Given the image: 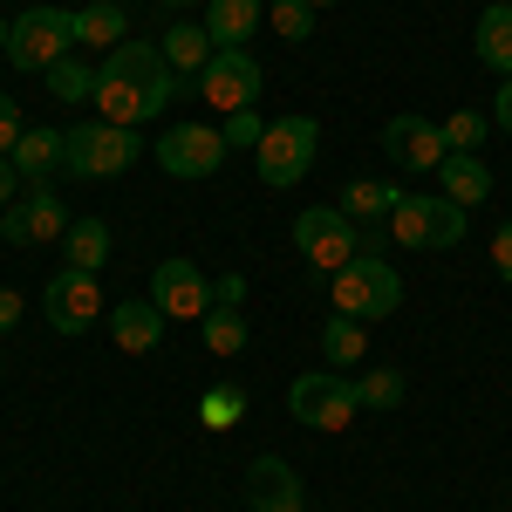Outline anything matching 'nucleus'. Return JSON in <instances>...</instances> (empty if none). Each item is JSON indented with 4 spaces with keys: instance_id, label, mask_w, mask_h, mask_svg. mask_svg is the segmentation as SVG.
Returning <instances> with one entry per match:
<instances>
[{
    "instance_id": "f704fd0d",
    "label": "nucleus",
    "mask_w": 512,
    "mask_h": 512,
    "mask_svg": "<svg viewBox=\"0 0 512 512\" xmlns=\"http://www.w3.org/2000/svg\"><path fill=\"white\" fill-rule=\"evenodd\" d=\"M492 267H499V280H512V219L499 226V239H492Z\"/></svg>"
},
{
    "instance_id": "f03ea898",
    "label": "nucleus",
    "mask_w": 512,
    "mask_h": 512,
    "mask_svg": "<svg viewBox=\"0 0 512 512\" xmlns=\"http://www.w3.org/2000/svg\"><path fill=\"white\" fill-rule=\"evenodd\" d=\"M62 55H76V14L69 7H21V21H7V62L21 76H48Z\"/></svg>"
},
{
    "instance_id": "f3484780",
    "label": "nucleus",
    "mask_w": 512,
    "mask_h": 512,
    "mask_svg": "<svg viewBox=\"0 0 512 512\" xmlns=\"http://www.w3.org/2000/svg\"><path fill=\"white\" fill-rule=\"evenodd\" d=\"M14 158V171L28 178V185H55V171H69V137L62 130H21V144L7 151Z\"/></svg>"
},
{
    "instance_id": "4c0bfd02",
    "label": "nucleus",
    "mask_w": 512,
    "mask_h": 512,
    "mask_svg": "<svg viewBox=\"0 0 512 512\" xmlns=\"http://www.w3.org/2000/svg\"><path fill=\"white\" fill-rule=\"evenodd\" d=\"M14 321H21V294H7V287H0V335H7Z\"/></svg>"
},
{
    "instance_id": "ddd939ff",
    "label": "nucleus",
    "mask_w": 512,
    "mask_h": 512,
    "mask_svg": "<svg viewBox=\"0 0 512 512\" xmlns=\"http://www.w3.org/2000/svg\"><path fill=\"white\" fill-rule=\"evenodd\" d=\"M151 301L171 321H205L212 315V280L198 274L192 260H158L151 267Z\"/></svg>"
},
{
    "instance_id": "412c9836",
    "label": "nucleus",
    "mask_w": 512,
    "mask_h": 512,
    "mask_svg": "<svg viewBox=\"0 0 512 512\" xmlns=\"http://www.w3.org/2000/svg\"><path fill=\"white\" fill-rule=\"evenodd\" d=\"M437 178H444V198H458L465 212L492 198V171H485V164H478L472 151H451V158L437 164Z\"/></svg>"
},
{
    "instance_id": "58836bf2",
    "label": "nucleus",
    "mask_w": 512,
    "mask_h": 512,
    "mask_svg": "<svg viewBox=\"0 0 512 512\" xmlns=\"http://www.w3.org/2000/svg\"><path fill=\"white\" fill-rule=\"evenodd\" d=\"M164 7H178V14H185V7H192V0H164Z\"/></svg>"
},
{
    "instance_id": "2f4dec72",
    "label": "nucleus",
    "mask_w": 512,
    "mask_h": 512,
    "mask_svg": "<svg viewBox=\"0 0 512 512\" xmlns=\"http://www.w3.org/2000/svg\"><path fill=\"white\" fill-rule=\"evenodd\" d=\"M219 137H226V151H260V137H267V123H260V110H233Z\"/></svg>"
},
{
    "instance_id": "a211bd4d",
    "label": "nucleus",
    "mask_w": 512,
    "mask_h": 512,
    "mask_svg": "<svg viewBox=\"0 0 512 512\" xmlns=\"http://www.w3.org/2000/svg\"><path fill=\"white\" fill-rule=\"evenodd\" d=\"M158 48H164V62H171V76L185 82V76H205V62H212V35H205V21H171L158 35Z\"/></svg>"
},
{
    "instance_id": "9b49d317",
    "label": "nucleus",
    "mask_w": 512,
    "mask_h": 512,
    "mask_svg": "<svg viewBox=\"0 0 512 512\" xmlns=\"http://www.w3.org/2000/svg\"><path fill=\"white\" fill-rule=\"evenodd\" d=\"M69 233V198L55 192V185H35L28 198H14L7 212H0V239L7 246H48V239Z\"/></svg>"
},
{
    "instance_id": "423d86ee",
    "label": "nucleus",
    "mask_w": 512,
    "mask_h": 512,
    "mask_svg": "<svg viewBox=\"0 0 512 512\" xmlns=\"http://www.w3.org/2000/svg\"><path fill=\"white\" fill-rule=\"evenodd\" d=\"M287 410H294V424H308V431H349L362 396H355V383L342 369H308V376H294Z\"/></svg>"
},
{
    "instance_id": "79ce46f5",
    "label": "nucleus",
    "mask_w": 512,
    "mask_h": 512,
    "mask_svg": "<svg viewBox=\"0 0 512 512\" xmlns=\"http://www.w3.org/2000/svg\"><path fill=\"white\" fill-rule=\"evenodd\" d=\"M117 7H137V0H117Z\"/></svg>"
},
{
    "instance_id": "1a4fd4ad",
    "label": "nucleus",
    "mask_w": 512,
    "mask_h": 512,
    "mask_svg": "<svg viewBox=\"0 0 512 512\" xmlns=\"http://www.w3.org/2000/svg\"><path fill=\"white\" fill-rule=\"evenodd\" d=\"M41 315H48V328H55V335H89L96 321L110 315V301H103L96 274H76V267H62V274L41 287Z\"/></svg>"
},
{
    "instance_id": "f257e3e1",
    "label": "nucleus",
    "mask_w": 512,
    "mask_h": 512,
    "mask_svg": "<svg viewBox=\"0 0 512 512\" xmlns=\"http://www.w3.org/2000/svg\"><path fill=\"white\" fill-rule=\"evenodd\" d=\"M171 96H178V76H171L158 41H117L103 55V69H96V110H103V123L137 130V123L164 117Z\"/></svg>"
},
{
    "instance_id": "0eeeda50",
    "label": "nucleus",
    "mask_w": 512,
    "mask_h": 512,
    "mask_svg": "<svg viewBox=\"0 0 512 512\" xmlns=\"http://www.w3.org/2000/svg\"><path fill=\"white\" fill-rule=\"evenodd\" d=\"M69 137V178H117L137 164V130H123V123H76V130H62Z\"/></svg>"
},
{
    "instance_id": "7ed1b4c3",
    "label": "nucleus",
    "mask_w": 512,
    "mask_h": 512,
    "mask_svg": "<svg viewBox=\"0 0 512 512\" xmlns=\"http://www.w3.org/2000/svg\"><path fill=\"white\" fill-rule=\"evenodd\" d=\"M465 205L458 198H444V192H403L396 198V212H390V239H403L410 253H451L458 239H465Z\"/></svg>"
},
{
    "instance_id": "e433bc0d",
    "label": "nucleus",
    "mask_w": 512,
    "mask_h": 512,
    "mask_svg": "<svg viewBox=\"0 0 512 512\" xmlns=\"http://www.w3.org/2000/svg\"><path fill=\"white\" fill-rule=\"evenodd\" d=\"M21 198V171H14V158H0V205H14Z\"/></svg>"
},
{
    "instance_id": "72a5a7b5",
    "label": "nucleus",
    "mask_w": 512,
    "mask_h": 512,
    "mask_svg": "<svg viewBox=\"0 0 512 512\" xmlns=\"http://www.w3.org/2000/svg\"><path fill=\"white\" fill-rule=\"evenodd\" d=\"M212 308H246V274L212 280Z\"/></svg>"
},
{
    "instance_id": "aec40b11",
    "label": "nucleus",
    "mask_w": 512,
    "mask_h": 512,
    "mask_svg": "<svg viewBox=\"0 0 512 512\" xmlns=\"http://www.w3.org/2000/svg\"><path fill=\"white\" fill-rule=\"evenodd\" d=\"M253 28H260V0H205V35H212V48H246Z\"/></svg>"
},
{
    "instance_id": "bb28decb",
    "label": "nucleus",
    "mask_w": 512,
    "mask_h": 512,
    "mask_svg": "<svg viewBox=\"0 0 512 512\" xmlns=\"http://www.w3.org/2000/svg\"><path fill=\"white\" fill-rule=\"evenodd\" d=\"M396 185H376V178H355L349 192H342V205H349V219H390L396 212Z\"/></svg>"
},
{
    "instance_id": "9d476101",
    "label": "nucleus",
    "mask_w": 512,
    "mask_h": 512,
    "mask_svg": "<svg viewBox=\"0 0 512 512\" xmlns=\"http://www.w3.org/2000/svg\"><path fill=\"white\" fill-rule=\"evenodd\" d=\"M198 96L212 103V110H253L260 103V62H253V48H212V62H205V76H198Z\"/></svg>"
},
{
    "instance_id": "6e6552de",
    "label": "nucleus",
    "mask_w": 512,
    "mask_h": 512,
    "mask_svg": "<svg viewBox=\"0 0 512 512\" xmlns=\"http://www.w3.org/2000/svg\"><path fill=\"white\" fill-rule=\"evenodd\" d=\"M294 246H301V260L321 267V274H342L355 253H362V239H355V219L342 205H308L301 219H294Z\"/></svg>"
},
{
    "instance_id": "c03bdc74",
    "label": "nucleus",
    "mask_w": 512,
    "mask_h": 512,
    "mask_svg": "<svg viewBox=\"0 0 512 512\" xmlns=\"http://www.w3.org/2000/svg\"><path fill=\"white\" fill-rule=\"evenodd\" d=\"M0 369H7V362H0Z\"/></svg>"
},
{
    "instance_id": "cd10ccee",
    "label": "nucleus",
    "mask_w": 512,
    "mask_h": 512,
    "mask_svg": "<svg viewBox=\"0 0 512 512\" xmlns=\"http://www.w3.org/2000/svg\"><path fill=\"white\" fill-rule=\"evenodd\" d=\"M239 417H246V390H233V383L205 390V403H198V424H205V431H233Z\"/></svg>"
},
{
    "instance_id": "393cba45",
    "label": "nucleus",
    "mask_w": 512,
    "mask_h": 512,
    "mask_svg": "<svg viewBox=\"0 0 512 512\" xmlns=\"http://www.w3.org/2000/svg\"><path fill=\"white\" fill-rule=\"evenodd\" d=\"M48 96H55V103H96V69L76 62V55H62V62L48 69Z\"/></svg>"
},
{
    "instance_id": "5701e85b",
    "label": "nucleus",
    "mask_w": 512,
    "mask_h": 512,
    "mask_svg": "<svg viewBox=\"0 0 512 512\" xmlns=\"http://www.w3.org/2000/svg\"><path fill=\"white\" fill-rule=\"evenodd\" d=\"M362 355H369V321L335 315L328 328H321V362H328V369H355Z\"/></svg>"
},
{
    "instance_id": "4468645a",
    "label": "nucleus",
    "mask_w": 512,
    "mask_h": 512,
    "mask_svg": "<svg viewBox=\"0 0 512 512\" xmlns=\"http://www.w3.org/2000/svg\"><path fill=\"white\" fill-rule=\"evenodd\" d=\"M383 158L403 171H437L451 151H444V130L431 117H390L383 123Z\"/></svg>"
},
{
    "instance_id": "6ab92c4d",
    "label": "nucleus",
    "mask_w": 512,
    "mask_h": 512,
    "mask_svg": "<svg viewBox=\"0 0 512 512\" xmlns=\"http://www.w3.org/2000/svg\"><path fill=\"white\" fill-rule=\"evenodd\" d=\"M472 48H478V62L492 69V76H512V7H485L478 14V28H472Z\"/></svg>"
},
{
    "instance_id": "c756f323",
    "label": "nucleus",
    "mask_w": 512,
    "mask_h": 512,
    "mask_svg": "<svg viewBox=\"0 0 512 512\" xmlns=\"http://www.w3.org/2000/svg\"><path fill=\"white\" fill-rule=\"evenodd\" d=\"M437 130H444V151H478L492 123L478 117V110H458V117H444V123H437Z\"/></svg>"
},
{
    "instance_id": "4be33fe9",
    "label": "nucleus",
    "mask_w": 512,
    "mask_h": 512,
    "mask_svg": "<svg viewBox=\"0 0 512 512\" xmlns=\"http://www.w3.org/2000/svg\"><path fill=\"white\" fill-rule=\"evenodd\" d=\"M62 253H69L76 274H103V260H110V226H103V219H69Z\"/></svg>"
},
{
    "instance_id": "f8f14e48",
    "label": "nucleus",
    "mask_w": 512,
    "mask_h": 512,
    "mask_svg": "<svg viewBox=\"0 0 512 512\" xmlns=\"http://www.w3.org/2000/svg\"><path fill=\"white\" fill-rule=\"evenodd\" d=\"M158 164L171 178H212V171L226 164V137H219L212 123H178V130L158 137Z\"/></svg>"
},
{
    "instance_id": "a19ab883",
    "label": "nucleus",
    "mask_w": 512,
    "mask_h": 512,
    "mask_svg": "<svg viewBox=\"0 0 512 512\" xmlns=\"http://www.w3.org/2000/svg\"><path fill=\"white\" fill-rule=\"evenodd\" d=\"M308 7H335V0H308Z\"/></svg>"
},
{
    "instance_id": "c85d7f7f",
    "label": "nucleus",
    "mask_w": 512,
    "mask_h": 512,
    "mask_svg": "<svg viewBox=\"0 0 512 512\" xmlns=\"http://www.w3.org/2000/svg\"><path fill=\"white\" fill-rule=\"evenodd\" d=\"M355 396H362V410H396L403 403V369H369L355 383Z\"/></svg>"
},
{
    "instance_id": "37998d69",
    "label": "nucleus",
    "mask_w": 512,
    "mask_h": 512,
    "mask_svg": "<svg viewBox=\"0 0 512 512\" xmlns=\"http://www.w3.org/2000/svg\"><path fill=\"white\" fill-rule=\"evenodd\" d=\"M499 7H512V0H499Z\"/></svg>"
},
{
    "instance_id": "a878e982",
    "label": "nucleus",
    "mask_w": 512,
    "mask_h": 512,
    "mask_svg": "<svg viewBox=\"0 0 512 512\" xmlns=\"http://www.w3.org/2000/svg\"><path fill=\"white\" fill-rule=\"evenodd\" d=\"M198 328H205V349H212V355H239V349H246V335H253L239 308H212Z\"/></svg>"
},
{
    "instance_id": "ea45409f",
    "label": "nucleus",
    "mask_w": 512,
    "mask_h": 512,
    "mask_svg": "<svg viewBox=\"0 0 512 512\" xmlns=\"http://www.w3.org/2000/svg\"><path fill=\"white\" fill-rule=\"evenodd\" d=\"M0 55H7V21H0Z\"/></svg>"
},
{
    "instance_id": "2eb2a0df",
    "label": "nucleus",
    "mask_w": 512,
    "mask_h": 512,
    "mask_svg": "<svg viewBox=\"0 0 512 512\" xmlns=\"http://www.w3.org/2000/svg\"><path fill=\"white\" fill-rule=\"evenodd\" d=\"M246 499H253V512H308V492H301V478H294L287 458H253Z\"/></svg>"
},
{
    "instance_id": "dca6fc26",
    "label": "nucleus",
    "mask_w": 512,
    "mask_h": 512,
    "mask_svg": "<svg viewBox=\"0 0 512 512\" xmlns=\"http://www.w3.org/2000/svg\"><path fill=\"white\" fill-rule=\"evenodd\" d=\"M103 321H110V335H117V349H123V355H151V349L164 342V321H171V315H164L158 301L144 294V301H117V308H110Z\"/></svg>"
},
{
    "instance_id": "7c9ffc66",
    "label": "nucleus",
    "mask_w": 512,
    "mask_h": 512,
    "mask_svg": "<svg viewBox=\"0 0 512 512\" xmlns=\"http://www.w3.org/2000/svg\"><path fill=\"white\" fill-rule=\"evenodd\" d=\"M274 28H280V41H308L315 35V7L308 0H274Z\"/></svg>"
},
{
    "instance_id": "c9c22d12",
    "label": "nucleus",
    "mask_w": 512,
    "mask_h": 512,
    "mask_svg": "<svg viewBox=\"0 0 512 512\" xmlns=\"http://www.w3.org/2000/svg\"><path fill=\"white\" fill-rule=\"evenodd\" d=\"M492 123L512 130V76H499V96H492Z\"/></svg>"
},
{
    "instance_id": "20e7f679",
    "label": "nucleus",
    "mask_w": 512,
    "mask_h": 512,
    "mask_svg": "<svg viewBox=\"0 0 512 512\" xmlns=\"http://www.w3.org/2000/svg\"><path fill=\"white\" fill-rule=\"evenodd\" d=\"M335 280V315H355V321H383L403 308V274H396L390 260H376V253H355Z\"/></svg>"
},
{
    "instance_id": "473e14b6",
    "label": "nucleus",
    "mask_w": 512,
    "mask_h": 512,
    "mask_svg": "<svg viewBox=\"0 0 512 512\" xmlns=\"http://www.w3.org/2000/svg\"><path fill=\"white\" fill-rule=\"evenodd\" d=\"M14 144H21V103H14V96H0V158H7Z\"/></svg>"
},
{
    "instance_id": "39448f33",
    "label": "nucleus",
    "mask_w": 512,
    "mask_h": 512,
    "mask_svg": "<svg viewBox=\"0 0 512 512\" xmlns=\"http://www.w3.org/2000/svg\"><path fill=\"white\" fill-rule=\"evenodd\" d=\"M315 151H321L315 117H274L267 137H260V151H253V164H260V178H267L274 192H287V185H301V178L315 171Z\"/></svg>"
},
{
    "instance_id": "b1692460",
    "label": "nucleus",
    "mask_w": 512,
    "mask_h": 512,
    "mask_svg": "<svg viewBox=\"0 0 512 512\" xmlns=\"http://www.w3.org/2000/svg\"><path fill=\"white\" fill-rule=\"evenodd\" d=\"M76 41H96V48H117L130 41V14H123L117 0H89L76 14Z\"/></svg>"
}]
</instances>
